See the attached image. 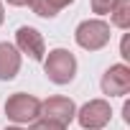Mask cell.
Instances as JSON below:
<instances>
[{
	"mask_svg": "<svg viewBox=\"0 0 130 130\" xmlns=\"http://www.w3.org/2000/svg\"><path fill=\"white\" fill-rule=\"evenodd\" d=\"M43 72L54 84H69L77 77V59L69 48H54L43 56Z\"/></svg>",
	"mask_w": 130,
	"mask_h": 130,
	"instance_id": "1",
	"label": "cell"
},
{
	"mask_svg": "<svg viewBox=\"0 0 130 130\" xmlns=\"http://www.w3.org/2000/svg\"><path fill=\"white\" fill-rule=\"evenodd\" d=\"M110 23H105L102 18H92V21H82L74 31L77 43L84 51H100L110 43Z\"/></svg>",
	"mask_w": 130,
	"mask_h": 130,
	"instance_id": "2",
	"label": "cell"
},
{
	"mask_svg": "<svg viewBox=\"0 0 130 130\" xmlns=\"http://www.w3.org/2000/svg\"><path fill=\"white\" fill-rule=\"evenodd\" d=\"M5 115L15 125L33 122L41 115V100L33 97V94H26V92H15V94H10L5 100Z\"/></svg>",
	"mask_w": 130,
	"mask_h": 130,
	"instance_id": "3",
	"label": "cell"
},
{
	"mask_svg": "<svg viewBox=\"0 0 130 130\" xmlns=\"http://www.w3.org/2000/svg\"><path fill=\"white\" fill-rule=\"evenodd\" d=\"M110 117H112V110L107 100H89L77 110V120L84 130H102L110 122Z\"/></svg>",
	"mask_w": 130,
	"mask_h": 130,
	"instance_id": "4",
	"label": "cell"
},
{
	"mask_svg": "<svg viewBox=\"0 0 130 130\" xmlns=\"http://www.w3.org/2000/svg\"><path fill=\"white\" fill-rule=\"evenodd\" d=\"M41 115H43V120H54V122H59V125L67 127L77 117V105L69 97L54 94V97H48V100L41 102Z\"/></svg>",
	"mask_w": 130,
	"mask_h": 130,
	"instance_id": "5",
	"label": "cell"
},
{
	"mask_svg": "<svg viewBox=\"0 0 130 130\" xmlns=\"http://www.w3.org/2000/svg\"><path fill=\"white\" fill-rule=\"evenodd\" d=\"M102 92L110 97H125L130 92V69L125 64H112L102 74Z\"/></svg>",
	"mask_w": 130,
	"mask_h": 130,
	"instance_id": "6",
	"label": "cell"
},
{
	"mask_svg": "<svg viewBox=\"0 0 130 130\" xmlns=\"http://www.w3.org/2000/svg\"><path fill=\"white\" fill-rule=\"evenodd\" d=\"M15 48L21 54H28L33 61H41L46 56V43H43V36L33 28V26H21L15 31Z\"/></svg>",
	"mask_w": 130,
	"mask_h": 130,
	"instance_id": "7",
	"label": "cell"
},
{
	"mask_svg": "<svg viewBox=\"0 0 130 130\" xmlns=\"http://www.w3.org/2000/svg\"><path fill=\"white\" fill-rule=\"evenodd\" d=\"M18 72H21V51L13 43L3 41L0 43V79L10 82V79H15Z\"/></svg>",
	"mask_w": 130,
	"mask_h": 130,
	"instance_id": "8",
	"label": "cell"
},
{
	"mask_svg": "<svg viewBox=\"0 0 130 130\" xmlns=\"http://www.w3.org/2000/svg\"><path fill=\"white\" fill-rule=\"evenodd\" d=\"M72 3H74V0H28L31 10L36 15H41V18H56L61 8H67Z\"/></svg>",
	"mask_w": 130,
	"mask_h": 130,
	"instance_id": "9",
	"label": "cell"
},
{
	"mask_svg": "<svg viewBox=\"0 0 130 130\" xmlns=\"http://www.w3.org/2000/svg\"><path fill=\"white\" fill-rule=\"evenodd\" d=\"M110 18H112V26H117L122 31L130 28V0H117L112 13H110Z\"/></svg>",
	"mask_w": 130,
	"mask_h": 130,
	"instance_id": "10",
	"label": "cell"
},
{
	"mask_svg": "<svg viewBox=\"0 0 130 130\" xmlns=\"http://www.w3.org/2000/svg\"><path fill=\"white\" fill-rule=\"evenodd\" d=\"M115 3H117V0H92V10L97 15H107V13H112Z\"/></svg>",
	"mask_w": 130,
	"mask_h": 130,
	"instance_id": "11",
	"label": "cell"
},
{
	"mask_svg": "<svg viewBox=\"0 0 130 130\" xmlns=\"http://www.w3.org/2000/svg\"><path fill=\"white\" fill-rule=\"evenodd\" d=\"M31 130H67V127L59 125V122H54V120H36Z\"/></svg>",
	"mask_w": 130,
	"mask_h": 130,
	"instance_id": "12",
	"label": "cell"
},
{
	"mask_svg": "<svg viewBox=\"0 0 130 130\" xmlns=\"http://www.w3.org/2000/svg\"><path fill=\"white\" fill-rule=\"evenodd\" d=\"M8 5H13V8H23V5H28V0H5Z\"/></svg>",
	"mask_w": 130,
	"mask_h": 130,
	"instance_id": "13",
	"label": "cell"
},
{
	"mask_svg": "<svg viewBox=\"0 0 130 130\" xmlns=\"http://www.w3.org/2000/svg\"><path fill=\"white\" fill-rule=\"evenodd\" d=\"M3 21H5V10H3V3H0V26H3Z\"/></svg>",
	"mask_w": 130,
	"mask_h": 130,
	"instance_id": "14",
	"label": "cell"
},
{
	"mask_svg": "<svg viewBox=\"0 0 130 130\" xmlns=\"http://www.w3.org/2000/svg\"><path fill=\"white\" fill-rule=\"evenodd\" d=\"M5 130H23V127H18V125H15V127H5Z\"/></svg>",
	"mask_w": 130,
	"mask_h": 130,
	"instance_id": "15",
	"label": "cell"
}]
</instances>
